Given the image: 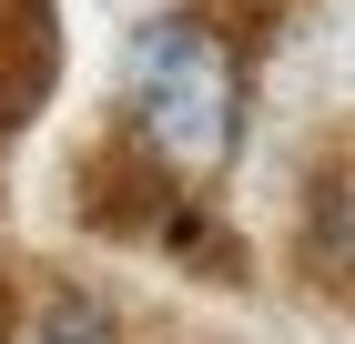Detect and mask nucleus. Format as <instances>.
<instances>
[{
  "label": "nucleus",
  "instance_id": "obj_1",
  "mask_svg": "<svg viewBox=\"0 0 355 344\" xmlns=\"http://www.w3.org/2000/svg\"><path fill=\"white\" fill-rule=\"evenodd\" d=\"M122 142L163 183H223L244 152V41L214 10H163L122 51Z\"/></svg>",
  "mask_w": 355,
  "mask_h": 344
},
{
  "label": "nucleus",
  "instance_id": "obj_2",
  "mask_svg": "<svg viewBox=\"0 0 355 344\" xmlns=\"http://www.w3.org/2000/svg\"><path fill=\"white\" fill-rule=\"evenodd\" d=\"M51 71H61L51 0H0V132H21L31 111L51 102Z\"/></svg>",
  "mask_w": 355,
  "mask_h": 344
},
{
  "label": "nucleus",
  "instance_id": "obj_3",
  "mask_svg": "<svg viewBox=\"0 0 355 344\" xmlns=\"http://www.w3.org/2000/svg\"><path fill=\"white\" fill-rule=\"evenodd\" d=\"M21 344H122V324H112V304H102L92 284H61V293H41V304H31Z\"/></svg>",
  "mask_w": 355,
  "mask_h": 344
},
{
  "label": "nucleus",
  "instance_id": "obj_4",
  "mask_svg": "<svg viewBox=\"0 0 355 344\" xmlns=\"http://www.w3.org/2000/svg\"><path fill=\"white\" fill-rule=\"evenodd\" d=\"M0 344H10V273H0Z\"/></svg>",
  "mask_w": 355,
  "mask_h": 344
}]
</instances>
